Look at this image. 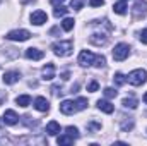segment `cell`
<instances>
[{
	"mask_svg": "<svg viewBox=\"0 0 147 146\" xmlns=\"http://www.w3.org/2000/svg\"><path fill=\"white\" fill-rule=\"evenodd\" d=\"M51 50L58 57H69L74 50V43L70 40H67V41H57V43L51 45Z\"/></svg>",
	"mask_w": 147,
	"mask_h": 146,
	"instance_id": "cell-1",
	"label": "cell"
},
{
	"mask_svg": "<svg viewBox=\"0 0 147 146\" xmlns=\"http://www.w3.org/2000/svg\"><path fill=\"white\" fill-rule=\"evenodd\" d=\"M127 79H128V83L132 86H142L147 81V72L144 69H135V71H132V72L128 74Z\"/></svg>",
	"mask_w": 147,
	"mask_h": 146,
	"instance_id": "cell-2",
	"label": "cell"
},
{
	"mask_svg": "<svg viewBox=\"0 0 147 146\" xmlns=\"http://www.w3.org/2000/svg\"><path fill=\"white\" fill-rule=\"evenodd\" d=\"M128 55H130V46H128L127 43H118V45L113 48V59L118 60V62L125 60Z\"/></svg>",
	"mask_w": 147,
	"mask_h": 146,
	"instance_id": "cell-3",
	"label": "cell"
},
{
	"mask_svg": "<svg viewBox=\"0 0 147 146\" xmlns=\"http://www.w3.org/2000/svg\"><path fill=\"white\" fill-rule=\"evenodd\" d=\"M7 40H12V41H26L31 38V33L28 29H14L10 33H7Z\"/></svg>",
	"mask_w": 147,
	"mask_h": 146,
	"instance_id": "cell-4",
	"label": "cell"
},
{
	"mask_svg": "<svg viewBox=\"0 0 147 146\" xmlns=\"http://www.w3.org/2000/svg\"><path fill=\"white\" fill-rule=\"evenodd\" d=\"M94 62H96V55H94L92 52H89V50H82V52H80V55H79V64H80L82 67L94 65Z\"/></svg>",
	"mask_w": 147,
	"mask_h": 146,
	"instance_id": "cell-5",
	"label": "cell"
},
{
	"mask_svg": "<svg viewBox=\"0 0 147 146\" xmlns=\"http://www.w3.org/2000/svg\"><path fill=\"white\" fill-rule=\"evenodd\" d=\"M60 112L65 113V115H72L75 112H79V108H77V103L74 100H63L60 103Z\"/></svg>",
	"mask_w": 147,
	"mask_h": 146,
	"instance_id": "cell-6",
	"label": "cell"
},
{
	"mask_svg": "<svg viewBox=\"0 0 147 146\" xmlns=\"http://www.w3.org/2000/svg\"><path fill=\"white\" fill-rule=\"evenodd\" d=\"M132 12H134V16H135L137 19L144 17V16L147 14V2L146 0H137L135 5L132 7Z\"/></svg>",
	"mask_w": 147,
	"mask_h": 146,
	"instance_id": "cell-7",
	"label": "cell"
},
{
	"mask_svg": "<svg viewBox=\"0 0 147 146\" xmlns=\"http://www.w3.org/2000/svg\"><path fill=\"white\" fill-rule=\"evenodd\" d=\"M46 21H48V16H46V12H43V10H34V12L31 14V24L41 26V24H45Z\"/></svg>",
	"mask_w": 147,
	"mask_h": 146,
	"instance_id": "cell-8",
	"label": "cell"
},
{
	"mask_svg": "<svg viewBox=\"0 0 147 146\" xmlns=\"http://www.w3.org/2000/svg\"><path fill=\"white\" fill-rule=\"evenodd\" d=\"M3 122H5L7 126H16V124L19 122V117H17V113H16L14 110H5V113H3Z\"/></svg>",
	"mask_w": 147,
	"mask_h": 146,
	"instance_id": "cell-9",
	"label": "cell"
},
{
	"mask_svg": "<svg viewBox=\"0 0 147 146\" xmlns=\"http://www.w3.org/2000/svg\"><path fill=\"white\" fill-rule=\"evenodd\" d=\"M19 77H21V74L17 71H9V72L3 74V83L5 84H14V83L19 81Z\"/></svg>",
	"mask_w": 147,
	"mask_h": 146,
	"instance_id": "cell-10",
	"label": "cell"
},
{
	"mask_svg": "<svg viewBox=\"0 0 147 146\" xmlns=\"http://www.w3.org/2000/svg\"><path fill=\"white\" fill-rule=\"evenodd\" d=\"M34 108L39 110V112H48V110H50V103H48L46 98L38 96L36 100H34Z\"/></svg>",
	"mask_w": 147,
	"mask_h": 146,
	"instance_id": "cell-11",
	"label": "cell"
},
{
	"mask_svg": "<svg viewBox=\"0 0 147 146\" xmlns=\"http://www.w3.org/2000/svg\"><path fill=\"white\" fill-rule=\"evenodd\" d=\"M26 57H28L29 60H41V59L45 57V53H43L41 50H38V48H28V50H26Z\"/></svg>",
	"mask_w": 147,
	"mask_h": 146,
	"instance_id": "cell-12",
	"label": "cell"
},
{
	"mask_svg": "<svg viewBox=\"0 0 147 146\" xmlns=\"http://www.w3.org/2000/svg\"><path fill=\"white\" fill-rule=\"evenodd\" d=\"M41 74H43V79H46V81L53 79V77H55V65H53V64H46V65L43 67Z\"/></svg>",
	"mask_w": 147,
	"mask_h": 146,
	"instance_id": "cell-13",
	"label": "cell"
},
{
	"mask_svg": "<svg viewBox=\"0 0 147 146\" xmlns=\"http://www.w3.org/2000/svg\"><path fill=\"white\" fill-rule=\"evenodd\" d=\"M46 132H48L50 136H57V134L60 132V124H58L57 120L48 122V124H46Z\"/></svg>",
	"mask_w": 147,
	"mask_h": 146,
	"instance_id": "cell-14",
	"label": "cell"
},
{
	"mask_svg": "<svg viewBox=\"0 0 147 146\" xmlns=\"http://www.w3.org/2000/svg\"><path fill=\"white\" fill-rule=\"evenodd\" d=\"M98 108L101 110V112H105V113H113L115 107L111 105L108 100H98Z\"/></svg>",
	"mask_w": 147,
	"mask_h": 146,
	"instance_id": "cell-15",
	"label": "cell"
},
{
	"mask_svg": "<svg viewBox=\"0 0 147 146\" xmlns=\"http://www.w3.org/2000/svg\"><path fill=\"white\" fill-rule=\"evenodd\" d=\"M113 10H115V14H120V16L127 14V3H125V0H120L118 3H115Z\"/></svg>",
	"mask_w": 147,
	"mask_h": 146,
	"instance_id": "cell-16",
	"label": "cell"
},
{
	"mask_svg": "<svg viewBox=\"0 0 147 146\" xmlns=\"http://www.w3.org/2000/svg\"><path fill=\"white\" fill-rule=\"evenodd\" d=\"M16 103H17L19 107H28V105L31 103V96H29V95H21V96L16 98Z\"/></svg>",
	"mask_w": 147,
	"mask_h": 146,
	"instance_id": "cell-17",
	"label": "cell"
},
{
	"mask_svg": "<svg viewBox=\"0 0 147 146\" xmlns=\"http://www.w3.org/2000/svg\"><path fill=\"white\" fill-rule=\"evenodd\" d=\"M57 143H58V145H72V143H74V138H72V136H69V134L65 132L63 136H58Z\"/></svg>",
	"mask_w": 147,
	"mask_h": 146,
	"instance_id": "cell-18",
	"label": "cell"
},
{
	"mask_svg": "<svg viewBox=\"0 0 147 146\" xmlns=\"http://www.w3.org/2000/svg\"><path fill=\"white\" fill-rule=\"evenodd\" d=\"M67 12H69V9H67V7H63L62 3H60V5H57V7H55V10H53L55 17H63Z\"/></svg>",
	"mask_w": 147,
	"mask_h": 146,
	"instance_id": "cell-19",
	"label": "cell"
},
{
	"mask_svg": "<svg viewBox=\"0 0 147 146\" xmlns=\"http://www.w3.org/2000/svg\"><path fill=\"white\" fill-rule=\"evenodd\" d=\"M121 105L125 107V108H137V100L135 98H125L123 102H121Z\"/></svg>",
	"mask_w": 147,
	"mask_h": 146,
	"instance_id": "cell-20",
	"label": "cell"
},
{
	"mask_svg": "<svg viewBox=\"0 0 147 146\" xmlns=\"http://www.w3.org/2000/svg\"><path fill=\"white\" fill-rule=\"evenodd\" d=\"M74 24H75V21H74V19L65 17V19H63V23H62V28H63V31H72Z\"/></svg>",
	"mask_w": 147,
	"mask_h": 146,
	"instance_id": "cell-21",
	"label": "cell"
},
{
	"mask_svg": "<svg viewBox=\"0 0 147 146\" xmlns=\"http://www.w3.org/2000/svg\"><path fill=\"white\" fill-rule=\"evenodd\" d=\"M113 81H115V84H116V86H123L127 79H125V76H123L121 72H116L115 76H113Z\"/></svg>",
	"mask_w": 147,
	"mask_h": 146,
	"instance_id": "cell-22",
	"label": "cell"
},
{
	"mask_svg": "<svg viewBox=\"0 0 147 146\" xmlns=\"http://www.w3.org/2000/svg\"><path fill=\"white\" fill-rule=\"evenodd\" d=\"M65 132H67L69 136H72L74 139H77V138H79V129H77V127H74V126H69V127L65 129Z\"/></svg>",
	"mask_w": 147,
	"mask_h": 146,
	"instance_id": "cell-23",
	"label": "cell"
},
{
	"mask_svg": "<svg viewBox=\"0 0 147 146\" xmlns=\"http://www.w3.org/2000/svg\"><path fill=\"white\" fill-rule=\"evenodd\" d=\"M84 2H86V0H72V2H70V7H72L74 10H79V9L84 7Z\"/></svg>",
	"mask_w": 147,
	"mask_h": 146,
	"instance_id": "cell-24",
	"label": "cell"
},
{
	"mask_svg": "<svg viewBox=\"0 0 147 146\" xmlns=\"http://www.w3.org/2000/svg\"><path fill=\"white\" fill-rule=\"evenodd\" d=\"M116 95H118V91L115 88H105V96L106 98H115Z\"/></svg>",
	"mask_w": 147,
	"mask_h": 146,
	"instance_id": "cell-25",
	"label": "cell"
},
{
	"mask_svg": "<svg viewBox=\"0 0 147 146\" xmlns=\"http://www.w3.org/2000/svg\"><path fill=\"white\" fill-rule=\"evenodd\" d=\"M105 64H106V59H105L103 55H96V62H94V65H96V67H105Z\"/></svg>",
	"mask_w": 147,
	"mask_h": 146,
	"instance_id": "cell-26",
	"label": "cell"
},
{
	"mask_svg": "<svg viewBox=\"0 0 147 146\" xmlns=\"http://www.w3.org/2000/svg\"><path fill=\"white\" fill-rule=\"evenodd\" d=\"M75 103H77V108L79 110H84L86 107H87V100H86V98H77Z\"/></svg>",
	"mask_w": 147,
	"mask_h": 146,
	"instance_id": "cell-27",
	"label": "cell"
},
{
	"mask_svg": "<svg viewBox=\"0 0 147 146\" xmlns=\"http://www.w3.org/2000/svg\"><path fill=\"white\" fill-rule=\"evenodd\" d=\"M98 88H99V84H98V81H92V83H89V86H87V91H91V93H94V91H98Z\"/></svg>",
	"mask_w": 147,
	"mask_h": 146,
	"instance_id": "cell-28",
	"label": "cell"
},
{
	"mask_svg": "<svg viewBox=\"0 0 147 146\" xmlns=\"http://www.w3.org/2000/svg\"><path fill=\"white\" fill-rule=\"evenodd\" d=\"M105 3V0H89V5L91 7H101Z\"/></svg>",
	"mask_w": 147,
	"mask_h": 146,
	"instance_id": "cell-29",
	"label": "cell"
},
{
	"mask_svg": "<svg viewBox=\"0 0 147 146\" xmlns=\"http://www.w3.org/2000/svg\"><path fill=\"white\" fill-rule=\"evenodd\" d=\"M140 41H142V43H144V45H147V29H144V31H142V33H140Z\"/></svg>",
	"mask_w": 147,
	"mask_h": 146,
	"instance_id": "cell-30",
	"label": "cell"
},
{
	"mask_svg": "<svg viewBox=\"0 0 147 146\" xmlns=\"http://www.w3.org/2000/svg\"><path fill=\"white\" fill-rule=\"evenodd\" d=\"M62 2H65V0H51V3H53V5H60Z\"/></svg>",
	"mask_w": 147,
	"mask_h": 146,
	"instance_id": "cell-31",
	"label": "cell"
},
{
	"mask_svg": "<svg viewBox=\"0 0 147 146\" xmlns=\"http://www.w3.org/2000/svg\"><path fill=\"white\" fill-rule=\"evenodd\" d=\"M144 102H146V103H147V93H146V95H144Z\"/></svg>",
	"mask_w": 147,
	"mask_h": 146,
	"instance_id": "cell-32",
	"label": "cell"
},
{
	"mask_svg": "<svg viewBox=\"0 0 147 146\" xmlns=\"http://www.w3.org/2000/svg\"><path fill=\"white\" fill-rule=\"evenodd\" d=\"M3 124H5V122H3V120H0V126H3Z\"/></svg>",
	"mask_w": 147,
	"mask_h": 146,
	"instance_id": "cell-33",
	"label": "cell"
}]
</instances>
